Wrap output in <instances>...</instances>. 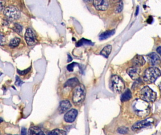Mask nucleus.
<instances>
[{
	"instance_id": "c85d7f7f",
	"label": "nucleus",
	"mask_w": 161,
	"mask_h": 135,
	"mask_svg": "<svg viewBox=\"0 0 161 135\" xmlns=\"http://www.w3.org/2000/svg\"><path fill=\"white\" fill-rule=\"evenodd\" d=\"M16 79L15 85L17 86H20L23 84V82L20 79L18 76H16Z\"/></svg>"
},
{
	"instance_id": "72a5a7b5",
	"label": "nucleus",
	"mask_w": 161,
	"mask_h": 135,
	"mask_svg": "<svg viewBox=\"0 0 161 135\" xmlns=\"http://www.w3.org/2000/svg\"><path fill=\"white\" fill-rule=\"evenodd\" d=\"M72 60V58L70 55H68V62H71Z\"/></svg>"
},
{
	"instance_id": "a211bd4d",
	"label": "nucleus",
	"mask_w": 161,
	"mask_h": 135,
	"mask_svg": "<svg viewBox=\"0 0 161 135\" xmlns=\"http://www.w3.org/2000/svg\"><path fill=\"white\" fill-rule=\"evenodd\" d=\"M114 33H115V31L114 30L104 32L102 33H101L99 36V39L100 40H103L109 38V37L113 36L114 34Z\"/></svg>"
},
{
	"instance_id": "7c9ffc66",
	"label": "nucleus",
	"mask_w": 161,
	"mask_h": 135,
	"mask_svg": "<svg viewBox=\"0 0 161 135\" xmlns=\"http://www.w3.org/2000/svg\"><path fill=\"white\" fill-rule=\"evenodd\" d=\"M153 21V19L152 17V16H149L148 19L147 20V22L148 24H151L152 23Z\"/></svg>"
},
{
	"instance_id": "4be33fe9",
	"label": "nucleus",
	"mask_w": 161,
	"mask_h": 135,
	"mask_svg": "<svg viewBox=\"0 0 161 135\" xmlns=\"http://www.w3.org/2000/svg\"><path fill=\"white\" fill-rule=\"evenodd\" d=\"M20 39L18 38H15L11 40L10 43V46L11 47H16L19 45Z\"/></svg>"
},
{
	"instance_id": "f257e3e1",
	"label": "nucleus",
	"mask_w": 161,
	"mask_h": 135,
	"mask_svg": "<svg viewBox=\"0 0 161 135\" xmlns=\"http://www.w3.org/2000/svg\"><path fill=\"white\" fill-rule=\"evenodd\" d=\"M133 109L138 116L145 117L150 113V107L148 103L141 99H136L133 104Z\"/></svg>"
},
{
	"instance_id": "e433bc0d",
	"label": "nucleus",
	"mask_w": 161,
	"mask_h": 135,
	"mask_svg": "<svg viewBox=\"0 0 161 135\" xmlns=\"http://www.w3.org/2000/svg\"><path fill=\"white\" fill-rule=\"evenodd\" d=\"M3 122V120H2V119H1V118H0V123H1V122Z\"/></svg>"
},
{
	"instance_id": "f8f14e48",
	"label": "nucleus",
	"mask_w": 161,
	"mask_h": 135,
	"mask_svg": "<svg viewBox=\"0 0 161 135\" xmlns=\"http://www.w3.org/2000/svg\"><path fill=\"white\" fill-rule=\"evenodd\" d=\"M140 72H141L140 69L138 68L135 67L129 68L127 70V73L133 80L138 79Z\"/></svg>"
},
{
	"instance_id": "2f4dec72",
	"label": "nucleus",
	"mask_w": 161,
	"mask_h": 135,
	"mask_svg": "<svg viewBox=\"0 0 161 135\" xmlns=\"http://www.w3.org/2000/svg\"><path fill=\"white\" fill-rule=\"evenodd\" d=\"M4 8V4H3V1H0V11L2 10Z\"/></svg>"
},
{
	"instance_id": "f704fd0d",
	"label": "nucleus",
	"mask_w": 161,
	"mask_h": 135,
	"mask_svg": "<svg viewBox=\"0 0 161 135\" xmlns=\"http://www.w3.org/2000/svg\"><path fill=\"white\" fill-rule=\"evenodd\" d=\"M138 11H139V8H138V7L137 10H136V13H135L136 16L138 14Z\"/></svg>"
},
{
	"instance_id": "c756f323",
	"label": "nucleus",
	"mask_w": 161,
	"mask_h": 135,
	"mask_svg": "<svg viewBox=\"0 0 161 135\" xmlns=\"http://www.w3.org/2000/svg\"><path fill=\"white\" fill-rule=\"evenodd\" d=\"M21 135H26V129L25 128H23L21 130Z\"/></svg>"
},
{
	"instance_id": "9d476101",
	"label": "nucleus",
	"mask_w": 161,
	"mask_h": 135,
	"mask_svg": "<svg viewBox=\"0 0 161 135\" xmlns=\"http://www.w3.org/2000/svg\"><path fill=\"white\" fill-rule=\"evenodd\" d=\"M78 114L77 110L72 109L68 111L65 115L64 119L65 122L68 123H71L75 121Z\"/></svg>"
},
{
	"instance_id": "bb28decb",
	"label": "nucleus",
	"mask_w": 161,
	"mask_h": 135,
	"mask_svg": "<svg viewBox=\"0 0 161 135\" xmlns=\"http://www.w3.org/2000/svg\"><path fill=\"white\" fill-rule=\"evenodd\" d=\"M6 43V38L2 34L0 33V45L3 46Z\"/></svg>"
},
{
	"instance_id": "6ab92c4d",
	"label": "nucleus",
	"mask_w": 161,
	"mask_h": 135,
	"mask_svg": "<svg viewBox=\"0 0 161 135\" xmlns=\"http://www.w3.org/2000/svg\"><path fill=\"white\" fill-rule=\"evenodd\" d=\"M132 98V94L131 90L127 89L125 92L122 94L121 97V100L122 102L128 101Z\"/></svg>"
},
{
	"instance_id": "c9c22d12",
	"label": "nucleus",
	"mask_w": 161,
	"mask_h": 135,
	"mask_svg": "<svg viewBox=\"0 0 161 135\" xmlns=\"http://www.w3.org/2000/svg\"><path fill=\"white\" fill-rule=\"evenodd\" d=\"M159 88L160 89V90H161V82L159 85Z\"/></svg>"
},
{
	"instance_id": "473e14b6",
	"label": "nucleus",
	"mask_w": 161,
	"mask_h": 135,
	"mask_svg": "<svg viewBox=\"0 0 161 135\" xmlns=\"http://www.w3.org/2000/svg\"><path fill=\"white\" fill-rule=\"evenodd\" d=\"M156 51L161 56V47H158V48H157Z\"/></svg>"
},
{
	"instance_id": "412c9836",
	"label": "nucleus",
	"mask_w": 161,
	"mask_h": 135,
	"mask_svg": "<svg viewBox=\"0 0 161 135\" xmlns=\"http://www.w3.org/2000/svg\"><path fill=\"white\" fill-rule=\"evenodd\" d=\"M50 135H66L65 131L59 129H55L51 131L50 133Z\"/></svg>"
},
{
	"instance_id": "393cba45",
	"label": "nucleus",
	"mask_w": 161,
	"mask_h": 135,
	"mask_svg": "<svg viewBox=\"0 0 161 135\" xmlns=\"http://www.w3.org/2000/svg\"><path fill=\"white\" fill-rule=\"evenodd\" d=\"M78 64L75 62H73V63L70 64L67 66V70L70 71V72H72L74 70V68L75 66L77 65Z\"/></svg>"
},
{
	"instance_id": "6e6552de",
	"label": "nucleus",
	"mask_w": 161,
	"mask_h": 135,
	"mask_svg": "<svg viewBox=\"0 0 161 135\" xmlns=\"http://www.w3.org/2000/svg\"><path fill=\"white\" fill-rule=\"evenodd\" d=\"M25 39L26 43L29 46H33L37 42L36 36L32 29L30 28L26 29L25 35Z\"/></svg>"
},
{
	"instance_id": "5701e85b",
	"label": "nucleus",
	"mask_w": 161,
	"mask_h": 135,
	"mask_svg": "<svg viewBox=\"0 0 161 135\" xmlns=\"http://www.w3.org/2000/svg\"><path fill=\"white\" fill-rule=\"evenodd\" d=\"M123 9V3L122 1H119L118 2L116 8H115V12L116 13H120Z\"/></svg>"
},
{
	"instance_id": "9b49d317",
	"label": "nucleus",
	"mask_w": 161,
	"mask_h": 135,
	"mask_svg": "<svg viewBox=\"0 0 161 135\" xmlns=\"http://www.w3.org/2000/svg\"><path fill=\"white\" fill-rule=\"evenodd\" d=\"M148 62L153 66L159 65L161 63L160 57L156 53L153 52L147 56Z\"/></svg>"
},
{
	"instance_id": "f03ea898",
	"label": "nucleus",
	"mask_w": 161,
	"mask_h": 135,
	"mask_svg": "<svg viewBox=\"0 0 161 135\" xmlns=\"http://www.w3.org/2000/svg\"><path fill=\"white\" fill-rule=\"evenodd\" d=\"M161 75V71L156 67H149L145 70L143 79L147 84L154 83Z\"/></svg>"
},
{
	"instance_id": "7ed1b4c3",
	"label": "nucleus",
	"mask_w": 161,
	"mask_h": 135,
	"mask_svg": "<svg viewBox=\"0 0 161 135\" xmlns=\"http://www.w3.org/2000/svg\"><path fill=\"white\" fill-rule=\"evenodd\" d=\"M86 95V89L83 85L76 86L73 93V101L75 104L78 105L84 101Z\"/></svg>"
},
{
	"instance_id": "a878e982",
	"label": "nucleus",
	"mask_w": 161,
	"mask_h": 135,
	"mask_svg": "<svg viewBox=\"0 0 161 135\" xmlns=\"http://www.w3.org/2000/svg\"><path fill=\"white\" fill-rule=\"evenodd\" d=\"M31 68L29 67L28 68V69H26V70H24L23 71L20 70H17V73L18 74H20V75H25L26 74H27V73H29L30 71Z\"/></svg>"
},
{
	"instance_id": "cd10ccee",
	"label": "nucleus",
	"mask_w": 161,
	"mask_h": 135,
	"mask_svg": "<svg viewBox=\"0 0 161 135\" xmlns=\"http://www.w3.org/2000/svg\"><path fill=\"white\" fill-rule=\"evenodd\" d=\"M15 27L16 28L15 29V31H16L17 33H20V32L22 31V27H21V26H20V24H16Z\"/></svg>"
},
{
	"instance_id": "20e7f679",
	"label": "nucleus",
	"mask_w": 161,
	"mask_h": 135,
	"mask_svg": "<svg viewBox=\"0 0 161 135\" xmlns=\"http://www.w3.org/2000/svg\"><path fill=\"white\" fill-rule=\"evenodd\" d=\"M141 99L147 102H153L156 99V94L148 86H145L142 89L139 93Z\"/></svg>"
},
{
	"instance_id": "1a4fd4ad",
	"label": "nucleus",
	"mask_w": 161,
	"mask_h": 135,
	"mask_svg": "<svg viewBox=\"0 0 161 135\" xmlns=\"http://www.w3.org/2000/svg\"><path fill=\"white\" fill-rule=\"evenodd\" d=\"M93 4L96 10L101 11H105L108 8L109 3L107 1H93Z\"/></svg>"
},
{
	"instance_id": "f3484780",
	"label": "nucleus",
	"mask_w": 161,
	"mask_h": 135,
	"mask_svg": "<svg viewBox=\"0 0 161 135\" xmlns=\"http://www.w3.org/2000/svg\"><path fill=\"white\" fill-rule=\"evenodd\" d=\"M111 50H112V46L110 45H107L101 50L100 54L101 56H104L105 58H108L111 53Z\"/></svg>"
},
{
	"instance_id": "b1692460",
	"label": "nucleus",
	"mask_w": 161,
	"mask_h": 135,
	"mask_svg": "<svg viewBox=\"0 0 161 135\" xmlns=\"http://www.w3.org/2000/svg\"><path fill=\"white\" fill-rule=\"evenodd\" d=\"M117 132L120 134H126L129 132V129L125 127H121L118 129Z\"/></svg>"
},
{
	"instance_id": "aec40b11",
	"label": "nucleus",
	"mask_w": 161,
	"mask_h": 135,
	"mask_svg": "<svg viewBox=\"0 0 161 135\" xmlns=\"http://www.w3.org/2000/svg\"><path fill=\"white\" fill-rule=\"evenodd\" d=\"M84 45H89V46H93L94 43L92 42V41L83 38L78 42L76 43V46L77 47H80Z\"/></svg>"
},
{
	"instance_id": "4468645a",
	"label": "nucleus",
	"mask_w": 161,
	"mask_h": 135,
	"mask_svg": "<svg viewBox=\"0 0 161 135\" xmlns=\"http://www.w3.org/2000/svg\"><path fill=\"white\" fill-rule=\"evenodd\" d=\"M71 107V104L68 100L61 101L59 106V111L60 113H63L68 110Z\"/></svg>"
},
{
	"instance_id": "423d86ee",
	"label": "nucleus",
	"mask_w": 161,
	"mask_h": 135,
	"mask_svg": "<svg viewBox=\"0 0 161 135\" xmlns=\"http://www.w3.org/2000/svg\"><path fill=\"white\" fill-rule=\"evenodd\" d=\"M153 123V120L151 118H149L142 121L136 122L132 126V130L133 131H138L142 129L151 126Z\"/></svg>"
},
{
	"instance_id": "0eeeda50",
	"label": "nucleus",
	"mask_w": 161,
	"mask_h": 135,
	"mask_svg": "<svg viewBox=\"0 0 161 135\" xmlns=\"http://www.w3.org/2000/svg\"><path fill=\"white\" fill-rule=\"evenodd\" d=\"M4 14L7 17L12 19H17L20 16V10L13 6L7 7L4 10Z\"/></svg>"
},
{
	"instance_id": "ddd939ff",
	"label": "nucleus",
	"mask_w": 161,
	"mask_h": 135,
	"mask_svg": "<svg viewBox=\"0 0 161 135\" xmlns=\"http://www.w3.org/2000/svg\"><path fill=\"white\" fill-rule=\"evenodd\" d=\"M146 61L142 56L136 55L132 60V64L135 67H139L145 65Z\"/></svg>"
},
{
	"instance_id": "39448f33",
	"label": "nucleus",
	"mask_w": 161,
	"mask_h": 135,
	"mask_svg": "<svg viewBox=\"0 0 161 135\" xmlns=\"http://www.w3.org/2000/svg\"><path fill=\"white\" fill-rule=\"evenodd\" d=\"M111 88L114 93H120L125 88V84L121 77L117 75H113L111 79Z\"/></svg>"
},
{
	"instance_id": "2eb2a0df",
	"label": "nucleus",
	"mask_w": 161,
	"mask_h": 135,
	"mask_svg": "<svg viewBox=\"0 0 161 135\" xmlns=\"http://www.w3.org/2000/svg\"><path fill=\"white\" fill-rule=\"evenodd\" d=\"M28 135H45L41 129L38 127H31L28 131Z\"/></svg>"
},
{
	"instance_id": "dca6fc26",
	"label": "nucleus",
	"mask_w": 161,
	"mask_h": 135,
	"mask_svg": "<svg viewBox=\"0 0 161 135\" xmlns=\"http://www.w3.org/2000/svg\"><path fill=\"white\" fill-rule=\"evenodd\" d=\"M79 85V81L76 77L69 79L66 81L65 84V87H76Z\"/></svg>"
}]
</instances>
